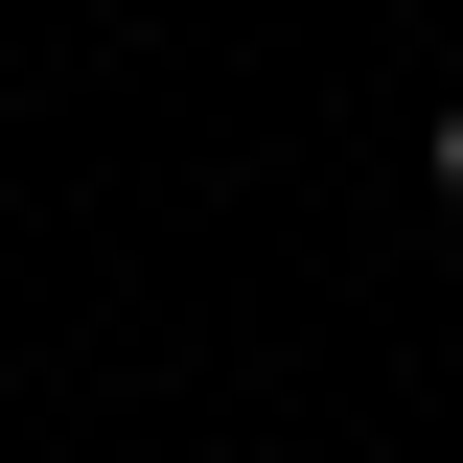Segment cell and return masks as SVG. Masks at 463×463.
Returning <instances> with one entry per match:
<instances>
[{"label": "cell", "instance_id": "obj_1", "mask_svg": "<svg viewBox=\"0 0 463 463\" xmlns=\"http://www.w3.org/2000/svg\"><path fill=\"white\" fill-rule=\"evenodd\" d=\"M417 163H440V209H463V93H440V139H417Z\"/></svg>", "mask_w": 463, "mask_h": 463}]
</instances>
